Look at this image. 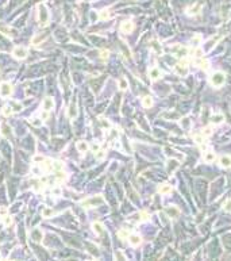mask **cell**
Masks as SVG:
<instances>
[{
  "label": "cell",
  "mask_w": 231,
  "mask_h": 261,
  "mask_svg": "<svg viewBox=\"0 0 231 261\" xmlns=\"http://www.w3.org/2000/svg\"><path fill=\"white\" fill-rule=\"evenodd\" d=\"M103 203H104L103 196H93V198H89L85 202H83V206L84 207H96V206H100Z\"/></svg>",
  "instance_id": "6da1fadb"
},
{
  "label": "cell",
  "mask_w": 231,
  "mask_h": 261,
  "mask_svg": "<svg viewBox=\"0 0 231 261\" xmlns=\"http://www.w3.org/2000/svg\"><path fill=\"white\" fill-rule=\"evenodd\" d=\"M224 81H226V76H224V73H222V72H216V73H213V75L211 76V83H212V85H215V87H222V85L224 84Z\"/></svg>",
  "instance_id": "7a4b0ae2"
},
{
  "label": "cell",
  "mask_w": 231,
  "mask_h": 261,
  "mask_svg": "<svg viewBox=\"0 0 231 261\" xmlns=\"http://www.w3.org/2000/svg\"><path fill=\"white\" fill-rule=\"evenodd\" d=\"M47 18H49V14L46 11V7L43 4L39 5V22L41 24H46L47 23Z\"/></svg>",
  "instance_id": "3957f363"
},
{
  "label": "cell",
  "mask_w": 231,
  "mask_h": 261,
  "mask_svg": "<svg viewBox=\"0 0 231 261\" xmlns=\"http://www.w3.org/2000/svg\"><path fill=\"white\" fill-rule=\"evenodd\" d=\"M176 73L180 76H185L188 73V67H187V62H178L176 68H174Z\"/></svg>",
  "instance_id": "277c9868"
},
{
  "label": "cell",
  "mask_w": 231,
  "mask_h": 261,
  "mask_svg": "<svg viewBox=\"0 0 231 261\" xmlns=\"http://www.w3.org/2000/svg\"><path fill=\"white\" fill-rule=\"evenodd\" d=\"M133 30H134V23L131 20L122 22V24H120V31L122 33H131Z\"/></svg>",
  "instance_id": "5b68a950"
},
{
  "label": "cell",
  "mask_w": 231,
  "mask_h": 261,
  "mask_svg": "<svg viewBox=\"0 0 231 261\" xmlns=\"http://www.w3.org/2000/svg\"><path fill=\"white\" fill-rule=\"evenodd\" d=\"M219 162H220V165L224 167V168H230L231 167V157L230 156H222L220 160H219Z\"/></svg>",
  "instance_id": "8992f818"
},
{
  "label": "cell",
  "mask_w": 231,
  "mask_h": 261,
  "mask_svg": "<svg viewBox=\"0 0 231 261\" xmlns=\"http://www.w3.org/2000/svg\"><path fill=\"white\" fill-rule=\"evenodd\" d=\"M14 54H15V57H18V58H24L27 54V50L20 46V48H16L14 50Z\"/></svg>",
  "instance_id": "52a82bcc"
},
{
  "label": "cell",
  "mask_w": 231,
  "mask_h": 261,
  "mask_svg": "<svg viewBox=\"0 0 231 261\" xmlns=\"http://www.w3.org/2000/svg\"><path fill=\"white\" fill-rule=\"evenodd\" d=\"M129 242L133 245V246H138L139 243H141V237L137 234H131L129 237Z\"/></svg>",
  "instance_id": "ba28073f"
},
{
  "label": "cell",
  "mask_w": 231,
  "mask_h": 261,
  "mask_svg": "<svg viewBox=\"0 0 231 261\" xmlns=\"http://www.w3.org/2000/svg\"><path fill=\"white\" fill-rule=\"evenodd\" d=\"M149 76H150V79H151V80L160 79V76H161L160 69H158V68H151V69H150V73H149Z\"/></svg>",
  "instance_id": "9c48e42d"
},
{
  "label": "cell",
  "mask_w": 231,
  "mask_h": 261,
  "mask_svg": "<svg viewBox=\"0 0 231 261\" xmlns=\"http://www.w3.org/2000/svg\"><path fill=\"white\" fill-rule=\"evenodd\" d=\"M170 191H172V187L169 186V184H162V186L158 187V192H160V194H162V195L169 194Z\"/></svg>",
  "instance_id": "30bf717a"
},
{
  "label": "cell",
  "mask_w": 231,
  "mask_h": 261,
  "mask_svg": "<svg viewBox=\"0 0 231 261\" xmlns=\"http://www.w3.org/2000/svg\"><path fill=\"white\" fill-rule=\"evenodd\" d=\"M92 227H93V231L98 233V234H102L103 231H104V227H103V225L100 222H95L93 225H92Z\"/></svg>",
  "instance_id": "8fae6325"
},
{
  "label": "cell",
  "mask_w": 231,
  "mask_h": 261,
  "mask_svg": "<svg viewBox=\"0 0 231 261\" xmlns=\"http://www.w3.org/2000/svg\"><path fill=\"white\" fill-rule=\"evenodd\" d=\"M142 104L145 108H150L151 106H153V99H151L150 96H145L142 100Z\"/></svg>",
  "instance_id": "7c38bea8"
},
{
  "label": "cell",
  "mask_w": 231,
  "mask_h": 261,
  "mask_svg": "<svg viewBox=\"0 0 231 261\" xmlns=\"http://www.w3.org/2000/svg\"><path fill=\"white\" fill-rule=\"evenodd\" d=\"M200 8H201V5L200 4H195L193 7H189V8H188V14H189V15H196V14H199Z\"/></svg>",
  "instance_id": "4fadbf2b"
},
{
  "label": "cell",
  "mask_w": 231,
  "mask_h": 261,
  "mask_svg": "<svg viewBox=\"0 0 231 261\" xmlns=\"http://www.w3.org/2000/svg\"><path fill=\"white\" fill-rule=\"evenodd\" d=\"M9 93H11V87H9L8 84L1 85V95H3V96H8Z\"/></svg>",
  "instance_id": "5bb4252c"
},
{
  "label": "cell",
  "mask_w": 231,
  "mask_h": 261,
  "mask_svg": "<svg viewBox=\"0 0 231 261\" xmlns=\"http://www.w3.org/2000/svg\"><path fill=\"white\" fill-rule=\"evenodd\" d=\"M77 149H79L81 153H84V152L88 150V143H87V142H84V141L79 142V143H77Z\"/></svg>",
  "instance_id": "9a60e30c"
},
{
  "label": "cell",
  "mask_w": 231,
  "mask_h": 261,
  "mask_svg": "<svg viewBox=\"0 0 231 261\" xmlns=\"http://www.w3.org/2000/svg\"><path fill=\"white\" fill-rule=\"evenodd\" d=\"M204 160L207 161V162L213 161V160H215V153H213V152H207V153L204 154Z\"/></svg>",
  "instance_id": "2e32d148"
},
{
  "label": "cell",
  "mask_w": 231,
  "mask_h": 261,
  "mask_svg": "<svg viewBox=\"0 0 231 261\" xmlns=\"http://www.w3.org/2000/svg\"><path fill=\"white\" fill-rule=\"evenodd\" d=\"M187 53H188V49L187 48H178L177 49V53H176V56H178V57H184V56H187Z\"/></svg>",
  "instance_id": "e0dca14e"
},
{
  "label": "cell",
  "mask_w": 231,
  "mask_h": 261,
  "mask_svg": "<svg viewBox=\"0 0 231 261\" xmlns=\"http://www.w3.org/2000/svg\"><path fill=\"white\" fill-rule=\"evenodd\" d=\"M222 120H223V115H213L212 118H211V122H212V123H215V124L220 123Z\"/></svg>",
  "instance_id": "ac0fdd59"
},
{
  "label": "cell",
  "mask_w": 231,
  "mask_h": 261,
  "mask_svg": "<svg viewBox=\"0 0 231 261\" xmlns=\"http://www.w3.org/2000/svg\"><path fill=\"white\" fill-rule=\"evenodd\" d=\"M129 84H127V80L126 79H120L119 80V88L120 89H127Z\"/></svg>",
  "instance_id": "d6986e66"
},
{
  "label": "cell",
  "mask_w": 231,
  "mask_h": 261,
  "mask_svg": "<svg viewBox=\"0 0 231 261\" xmlns=\"http://www.w3.org/2000/svg\"><path fill=\"white\" fill-rule=\"evenodd\" d=\"M203 137H208V135H211V134H212V127H211V126H207V127L204 128V130H203Z\"/></svg>",
  "instance_id": "ffe728a7"
},
{
  "label": "cell",
  "mask_w": 231,
  "mask_h": 261,
  "mask_svg": "<svg viewBox=\"0 0 231 261\" xmlns=\"http://www.w3.org/2000/svg\"><path fill=\"white\" fill-rule=\"evenodd\" d=\"M176 167H178V162L176 160H172V161H169V165H168V169L169 171H173Z\"/></svg>",
  "instance_id": "44dd1931"
},
{
  "label": "cell",
  "mask_w": 231,
  "mask_h": 261,
  "mask_svg": "<svg viewBox=\"0 0 231 261\" xmlns=\"http://www.w3.org/2000/svg\"><path fill=\"white\" fill-rule=\"evenodd\" d=\"M108 18H110V12H108V10H104V11H102V12H100V19H103V20H107Z\"/></svg>",
  "instance_id": "7402d4cb"
},
{
  "label": "cell",
  "mask_w": 231,
  "mask_h": 261,
  "mask_svg": "<svg viewBox=\"0 0 231 261\" xmlns=\"http://www.w3.org/2000/svg\"><path fill=\"white\" fill-rule=\"evenodd\" d=\"M168 214L170 215V217H177V215H178V210L170 207V208H168Z\"/></svg>",
  "instance_id": "603a6c76"
},
{
  "label": "cell",
  "mask_w": 231,
  "mask_h": 261,
  "mask_svg": "<svg viewBox=\"0 0 231 261\" xmlns=\"http://www.w3.org/2000/svg\"><path fill=\"white\" fill-rule=\"evenodd\" d=\"M118 235H119L120 239H126L127 237H129V233H127L126 230H119L118 231Z\"/></svg>",
  "instance_id": "cb8c5ba5"
},
{
  "label": "cell",
  "mask_w": 231,
  "mask_h": 261,
  "mask_svg": "<svg viewBox=\"0 0 231 261\" xmlns=\"http://www.w3.org/2000/svg\"><path fill=\"white\" fill-rule=\"evenodd\" d=\"M197 64H199L200 68H203V69H208V62L207 61H203V60H197Z\"/></svg>",
  "instance_id": "d4e9b609"
},
{
  "label": "cell",
  "mask_w": 231,
  "mask_h": 261,
  "mask_svg": "<svg viewBox=\"0 0 231 261\" xmlns=\"http://www.w3.org/2000/svg\"><path fill=\"white\" fill-rule=\"evenodd\" d=\"M77 115V110H76V106L72 104L70 108H69V116H76Z\"/></svg>",
  "instance_id": "484cf974"
},
{
  "label": "cell",
  "mask_w": 231,
  "mask_h": 261,
  "mask_svg": "<svg viewBox=\"0 0 231 261\" xmlns=\"http://www.w3.org/2000/svg\"><path fill=\"white\" fill-rule=\"evenodd\" d=\"M53 106V102H51V99H46L45 100V110H50Z\"/></svg>",
  "instance_id": "4316f807"
},
{
  "label": "cell",
  "mask_w": 231,
  "mask_h": 261,
  "mask_svg": "<svg viewBox=\"0 0 231 261\" xmlns=\"http://www.w3.org/2000/svg\"><path fill=\"white\" fill-rule=\"evenodd\" d=\"M41 237H42V234H41L39 230H35L33 233V238L35 239V241H41Z\"/></svg>",
  "instance_id": "83f0119b"
},
{
  "label": "cell",
  "mask_w": 231,
  "mask_h": 261,
  "mask_svg": "<svg viewBox=\"0 0 231 261\" xmlns=\"http://www.w3.org/2000/svg\"><path fill=\"white\" fill-rule=\"evenodd\" d=\"M104 154H106V152H104V150H100V149H99V150L96 152V156H95V157H96L98 160H102L103 157H104Z\"/></svg>",
  "instance_id": "f1b7e54d"
},
{
  "label": "cell",
  "mask_w": 231,
  "mask_h": 261,
  "mask_svg": "<svg viewBox=\"0 0 231 261\" xmlns=\"http://www.w3.org/2000/svg\"><path fill=\"white\" fill-rule=\"evenodd\" d=\"M115 257L118 258V260H126V257H125V254L120 252V250H116V253H115Z\"/></svg>",
  "instance_id": "f546056e"
},
{
  "label": "cell",
  "mask_w": 231,
  "mask_h": 261,
  "mask_svg": "<svg viewBox=\"0 0 231 261\" xmlns=\"http://www.w3.org/2000/svg\"><path fill=\"white\" fill-rule=\"evenodd\" d=\"M195 142L196 143H203V134H201V135H196L195 137Z\"/></svg>",
  "instance_id": "4dcf8cb0"
},
{
  "label": "cell",
  "mask_w": 231,
  "mask_h": 261,
  "mask_svg": "<svg viewBox=\"0 0 231 261\" xmlns=\"http://www.w3.org/2000/svg\"><path fill=\"white\" fill-rule=\"evenodd\" d=\"M141 219H142V221H147V219H149V214L142 211V213H141Z\"/></svg>",
  "instance_id": "1f68e13d"
},
{
  "label": "cell",
  "mask_w": 231,
  "mask_h": 261,
  "mask_svg": "<svg viewBox=\"0 0 231 261\" xmlns=\"http://www.w3.org/2000/svg\"><path fill=\"white\" fill-rule=\"evenodd\" d=\"M108 54H110V53H108L107 50H102V52H100V57H102L103 60H104V58L108 57Z\"/></svg>",
  "instance_id": "d6a6232c"
},
{
  "label": "cell",
  "mask_w": 231,
  "mask_h": 261,
  "mask_svg": "<svg viewBox=\"0 0 231 261\" xmlns=\"http://www.w3.org/2000/svg\"><path fill=\"white\" fill-rule=\"evenodd\" d=\"M224 210H226V211H228V213L231 211V200H228V202L226 203V206H224Z\"/></svg>",
  "instance_id": "836d02e7"
},
{
  "label": "cell",
  "mask_w": 231,
  "mask_h": 261,
  "mask_svg": "<svg viewBox=\"0 0 231 261\" xmlns=\"http://www.w3.org/2000/svg\"><path fill=\"white\" fill-rule=\"evenodd\" d=\"M199 42H200V35H196L193 39H192V43L193 45H199Z\"/></svg>",
  "instance_id": "e575fe53"
},
{
  "label": "cell",
  "mask_w": 231,
  "mask_h": 261,
  "mask_svg": "<svg viewBox=\"0 0 231 261\" xmlns=\"http://www.w3.org/2000/svg\"><path fill=\"white\" fill-rule=\"evenodd\" d=\"M195 56L196 57H201V56H203V50H201V49H197V50L195 52Z\"/></svg>",
  "instance_id": "d590c367"
},
{
  "label": "cell",
  "mask_w": 231,
  "mask_h": 261,
  "mask_svg": "<svg viewBox=\"0 0 231 261\" xmlns=\"http://www.w3.org/2000/svg\"><path fill=\"white\" fill-rule=\"evenodd\" d=\"M102 124L104 126V127H110L111 124H110V122L108 120H104V119H102Z\"/></svg>",
  "instance_id": "8d00e7d4"
},
{
  "label": "cell",
  "mask_w": 231,
  "mask_h": 261,
  "mask_svg": "<svg viewBox=\"0 0 231 261\" xmlns=\"http://www.w3.org/2000/svg\"><path fill=\"white\" fill-rule=\"evenodd\" d=\"M50 214H51V210H49V208H46V210L43 211V215H45V217H49Z\"/></svg>",
  "instance_id": "74e56055"
},
{
  "label": "cell",
  "mask_w": 231,
  "mask_h": 261,
  "mask_svg": "<svg viewBox=\"0 0 231 261\" xmlns=\"http://www.w3.org/2000/svg\"><path fill=\"white\" fill-rule=\"evenodd\" d=\"M3 128H4V130H3V133H4V134H9V127H7V126L4 124V126H3Z\"/></svg>",
  "instance_id": "f35d334b"
},
{
  "label": "cell",
  "mask_w": 231,
  "mask_h": 261,
  "mask_svg": "<svg viewBox=\"0 0 231 261\" xmlns=\"http://www.w3.org/2000/svg\"><path fill=\"white\" fill-rule=\"evenodd\" d=\"M4 114H5V115H9V114H11V110H9V108H5V110H4Z\"/></svg>",
  "instance_id": "ab89813d"
},
{
  "label": "cell",
  "mask_w": 231,
  "mask_h": 261,
  "mask_svg": "<svg viewBox=\"0 0 231 261\" xmlns=\"http://www.w3.org/2000/svg\"><path fill=\"white\" fill-rule=\"evenodd\" d=\"M92 149H93V152L96 153V152L99 150V145H93V147H92Z\"/></svg>",
  "instance_id": "60d3db41"
}]
</instances>
